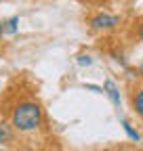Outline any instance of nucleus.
Wrapping results in <instances>:
<instances>
[{"label": "nucleus", "mask_w": 143, "mask_h": 151, "mask_svg": "<svg viewBox=\"0 0 143 151\" xmlns=\"http://www.w3.org/2000/svg\"><path fill=\"white\" fill-rule=\"evenodd\" d=\"M42 122H44V111L38 101L25 99L11 109V126L17 132H23V134L36 132L42 126Z\"/></svg>", "instance_id": "f257e3e1"}, {"label": "nucleus", "mask_w": 143, "mask_h": 151, "mask_svg": "<svg viewBox=\"0 0 143 151\" xmlns=\"http://www.w3.org/2000/svg\"><path fill=\"white\" fill-rule=\"evenodd\" d=\"M120 21H122L120 15L101 11V13H97V15H93L91 19H88V27H91L93 32H110V29L118 27Z\"/></svg>", "instance_id": "f03ea898"}, {"label": "nucleus", "mask_w": 143, "mask_h": 151, "mask_svg": "<svg viewBox=\"0 0 143 151\" xmlns=\"http://www.w3.org/2000/svg\"><path fill=\"white\" fill-rule=\"evenodd\" d=\"M101 92L105 94L107 99H110V103H112L116 109H120V107H122L120 88H118V84H116L114 80H105V82H103V86H101Z\"/></svg>", "instance_id": "7ed1b4c3"}, {"label": "nucleus", "mask_w": 143, "mask_h": 151, "mask_svg": "<svg viewBox=\"0 0 143 151\" xmlns=\"http://www.w3.org/2000/svg\"><path fill=\"white\" fill-rule=\"evenodd\" d=\"M120 126H122V130L126 132V137H129L133 143H139V141H141V132H139V130H137L126 118H120Z\"/></svg>", "instance_id": "20e7f679"}, {"label": "nucleus", "mask_w": 143, "mask_h": 151, "mask_svg": "<svg viewBox=\"0 0 143 151\" xmlns=\"http://www.w3.org/2000/svg\"><path fill=\"white\" fill-rule=\"evenodd\" d=\"M11 141H13V126L4 120H0V147H4Z\"/></svg>", "instance_id": "39448f33"}, {"label": "nucleus", "mask_w": 143, "mask_h": 151, "mask_svg": "<svg viewBox=\"0 0 143 151\" xmlns=\"http://www.w3.org/2000/svg\"><path fill=\"white\" fill-rule=\"evenodd\" d=\"M17 32H19V15L4 19V36H15Z\"/></svg>", "instance_id": "423d86ee"}, {"label": "nucleus", "mask_w": 143, "mask_h": 151, "mask_svg": "<svg viewBox=\"0 0 143 151\" xmlns=\"http://www.w3.org/2000/svg\"><path fill=\"white\" fill-rule=\"evenodd\" d=\"M133 109L139 118H143V86L137 88L135 94H133Z\"/></svg>", "instance_id": "0eeeda50"}, {"label": "nucleus", "mask_w": 143, "mask_h": 151, "mask_svg": "<svg viewBox=\"0 0 143 151\" xmlns=\"http://www.w3.org/2000/svg\"><path fill=\"white\" fill-rule=\"evenodd\" d=\"M76 65H78V67H91V65H93V57L86 55V52H80V55L76 57Z\"/></svg>", "instance_id": "6e6552de"}, {"label": "nucleus", "mask_w": 143, "mask_h": 151, "mask_svg": "<svg viewBox=\"0 0 143 151\" xmlns=\"http://www.w3.org/2000/svg\"><path fill=\"white\" fill-rule=\"evenodd\" d=\"M82 88L93 90V92H101V86H97V84H82Z\"/></svg>", "instance_id": "1a4fd4ad"}, {"label": "nucleus", "mask_w": 143, "mask_h": 151, "mask_svg": "<svg viewBox=\"0 0 143 151\" xmlns=\"http://www.w3.org/2000/svg\"><path fill=\"white\" fill-rule=\"evenodd\" d=\"M137 38H139V42H143V21L139 23V29H137Z\"/></svg>", "instance_id": "9d476101"}, {"label": "nucleus", "mask_w": 143, "mask_h": 151, "mask_svg": "<svg viewBox=\"0 0 143 151\" xmlns=\"http://www.w3.org/2000/svg\"><path fill=\"white\" fill-rule=\"evenodd\" d=\"M2 38H4V19L0 21V40H2Z\"/></svg>", "instance_id": "9b49d317"}, {"label": "nucleus", "mask_w": 143, "mask_h": 151, "mask_svg": "<svg viewBox=\"0 0 143 151\" xmlns=\"http://www.w3.org/2000/svg\"><path fill=\"white\" fill-rule=\"evenodd\" d=\"M139 71H141V73H143V63H141V67H139Z\"/></svg>", "instance_id": "f8f14e48"}, {"label": "nucleus", "mask_w": 143, "mask_h": 151, "mask_svg": "<svg viewBox=\"0 0 143 151\" xmlns=\"http://www.w3.org/2000/svg\"><path fill=\"white\" fill-rule=\"evenodd\" d=\"M0 151H9V149H4V147H0Z\"/></svg>", "instance_id": "ddd939ff"}, {"label": "nucleus", "mask_w": 143, "mask_h": 151, "mask_svg": "<svg viewBox=\"0 0 143 151\" xmlns=\"http://www.w3.org/2000/svg\"><path fill=\"white\" fill-rule=\"evenodd\" d=\"M55 151H61V149H55Z\"/></svg>", "instance_id": "4468645a"}]
</instances>
